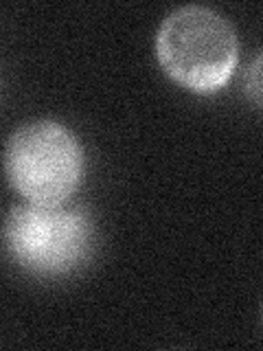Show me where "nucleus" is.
Segmentation results:
<instances>
[{
  "mask_svg": "<svg viewBox=\"0 0 263 351\" xmlns=\"http://www.w3.org/2000/svg\"><path fill=\"white\" fill-rule=\"evenodd\" d=\"M153 53L171 82L195 95H213L237 69L239 38L224 14L204 5H184L160 22Z\"/></svg>",
  "mask_w": 263,
  "mask_h": 351,
  "instance_id": "nucleus-1",
  "label": "nucleus"
},
{
  "mask_svg": "<svg viewBox=\"0 0 263 351\" xmlns=\"http://www.w3.org/2000/svg\"><path fill=\"white\" fill-rule=\"evenodd\" d=\"M97 222L82 204L11 206L3 222V248L16 266L40 279L79 272L97 250Z\"/></svg>",
  "mask_w": 263,
  "mask_h": 351,
  "instance_id": "nucleus-2",
  "label": "nucleus"
},
{
  "mask_svg": "<svg viewBox=\"0 0 263 351\" xmlns=\"http://www.w3.org/2000/svg\"><path fill=\"white\" fill-rule=\"evenodd\" d=\"M3 167L11 189L25 202L60 206L79 189L86 152L79 136L62 121L36 119L9 134Z\"/></svg>",
  "mask_w": 263,
  "mask_h": 351,
  "instance_id": "nucleus-3",
  "label": "nucleus"
},
{
  "mask_svg": "<svg viewBox=\"0 0 263 351\" xmlns=\"http://www.w3.org/2000/svg\"><path fill=\"white\" fill-rule=\"evenodd\" d=\"M261 90H263L261 88V55L257 53L246 73V95L250 97L252 106L257 110L261 108Z\"/></svg>",
  "mask_w": 263,
  "mask_h": 351,
  "instance_id": "nucleus-4",
  "label": "nucleus"
}]
</instances>
